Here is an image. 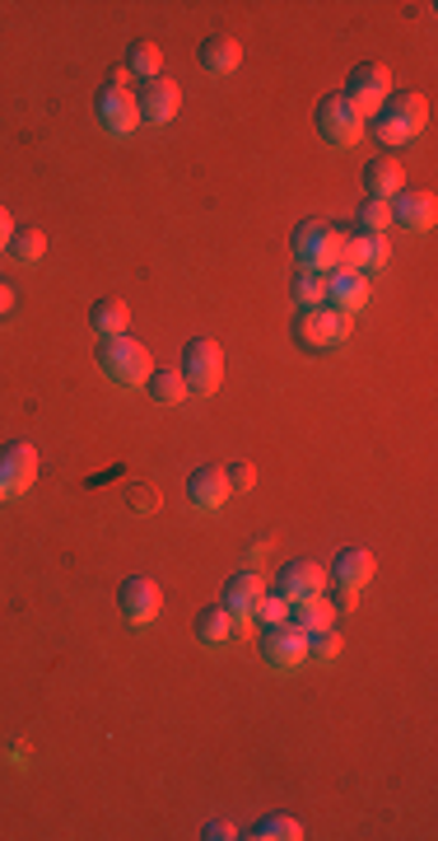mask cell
Instances as JSON below:
<instances>
[{
	"mask_svg": "<svg viewBox=\"0 0 438 841\" xmlns=\"http://www.w3.org/2000/svg\"><path fill=\"white\" fill-rule=\"evenodd\" d=\"M425 122H429V99H425V94H415V89H392V94H387V104L373 112V136L392 150V145H406L410 136H420Z\"/></svg>",
	"mask_w": 438,
	"mask_h": 841,
	"instance_id": "obj_1",
	"label": "cell"
},
{
	"mask_svg": "<svg viewBox=\"0 0 438 841\" xmlns=\"http://www.w3.org/2000/svg\"><path fill=\"white\" fill-rule=\"evenodd\" d=\"M350 337V319L336 314L331 304H313V309H298L294 319V342L313 351V356H331V351H341Z\"/></svg>",
	"mask_w": 438,
	"mask_h": 841,
	"instance_id": "obj_2",
	"label": "cell"
},
{
	"mask_svg": "<svg viewBox=\"0 0 438 841\" xmlns=\"http://www.w3.org/2000/svg\"><path fill=\"white\" fill-rule=\"evenodd\" d=\"M98 369L117 384V388H141L150 379V351L135 342V337H103L98 346Z\"/></svg>",
	"mask_w": 438,
	"mask_h": 841,
	"instance_id": "obj_3",
	"label": "cell"
},
{
	"mask_svg": "<svg viewBox=\"0 0 438 841\" xmlns=\"http://www.w3.org/2000/svg\"><path fill=\"white\" fill-rule=\"evenodd\" d=\"M341 234L327 220H304L294 229V258L304 271H336V252H341Z\"/></svg>",
	"mask_w": 438,
	"mask_h": 841,
	"instance_id": "obj_4",
	"label": "cell"
},
{
	"mask_svg": "<svg viewBox=\"0 0 438 841\" xmlns=\"http://www.w3.org/2000/svg\"><path fill=\"white\" fill-rule=\"evenodd\" d=\"M183 379H187V393L196 398H210L219 379H225V351L210 337H196L183 346Z\"/></svg>",
	"mask_w": 438,
	"mask_h": 841,
	"instance_id": "obj_5",
	"label": "cell"
},
{
	"mask_svg": "<svg viewBox=\"0 0 438 841\" xmlns=\"http://www.w3.org/2000/svg\"><path fill=\"white\" fill-rule=\"evenodd\" d=\"M364 117H360V108H354L346 94H327L322 104H317V136H322L327 145H336V150H346V145H354L364 136Z\"/></svg>",
	"mask_w": 438,
	"mask_h": 841,
	"instance_id": "obj_6",
	"label": "cell"
},
{
	"mask_svg": "<svg viewBox=\"0 0 438 841\" xmlns=\"http://www.w3.org/2000/svg\"><path fill=\"white\" fill-rule=\"evenodd\" d=\"M341 94H346V99H350L354 108H360V117L369 122V117L387 104V94H392V71H387L383 62H360V66L350 71V80H346Z\"/></svg>",
	"mask_w": 438,
	"mask_h": 841,
	"instance_id": "obj_7",
	"label": "cell"
},
{
	"mask_svg": "<svg viewBox=\"0 0 438 841\" xmlns=\"http://www.w3.org/2000/svg\"><path fill=\"white\" fill-rule=\"evenodd\" d=\"M262 659L271 669H298L308 659V632H298L289 617L271 622V627H262Z\"/></svg>",
	"mask_w": 438,
	"mask_h": 841,
	"instance_id": "obj_8",
	"label": "cell"
},
{
	"mask_svg": "<svg viewBox=\"0 0 438 841\" xmlns=\"http://www.w3.org/2000/svg\"><path fill=\"white\" fill-rule=\"evenodd\" d=\"M37 482V449L14 440L0 449V500H19Z\"/></svg>",
	"mask_w": 438,
	"mask_h": 841,
	"instance_id": "obj_9",
	"label": "cell"
},
{
	"mask_svg": "<svg viewBox=\"0 0 438 841\" xmlns=\"http://www.w3.org/2000/svg\"><path fill=\"white\" fill-rule=\"evenodd\" d=\"M94 117H98V127H103L108 136H131L135 127H141V108H135V94L112 89V85H103V89L94 94Z\"/></svg>",
	"mask_w": 438,
	"mask_h": 841,
	"instance_id": "obj_10",
	"label": "cell"
},
{
	"mask_svg": "<svg viewBox=\"0 0 438 841\" xmlns=\"http://www.w3.org/2000/svg\"><path fill=\"white\" fill-rule=\"evenodd\" d=\"M135 108H141V122L164 127L177 117V108H183V89H177L168 75H158V80H145V89L135 94Z\"/></svg>",
	"mask_w": 438,
	"mask_h": 841,
	"instance_id": "obj_11",
	"label": "cell"
},
{
	"mask_svg": "<svg viewBox=\"0 0 438 841\" xmlns=\"http://www.w3.org/2000/svg\"><path fill=\"white\" fill-rule=\"evenodd\" d=\"M117 603H122L127 622H135V627H150V622L158 617V608H164V594H158V584L150 575H131L122 584V594H117Z\"/></svg>",
	"mask_w": 438,
	"mask_h": 841,
	"instance_id": "obj_12",
	"label": "cell"
},
{
	"mask_svg": "<svg viewBox=\"0 0 438 841\" xmlns=\"http://www.w3.org/2000/svg\"><path fill=\"white\" fill-rule=\"evenodd\" d=\"M387 211H392V225H402V229H415V234L434 229V220H438V202H434V192H429V187H415V192H396V197L387 202Z\"/></svg>",
	"mask_w": 438,
	"mask_h": 841,
	"instance_id": "obj_13",
	"label": "cell"
},
{
	"mask_svg": "<svg viewBox=\"0 0 438 841\" xmlns=\"http://www.w3.org/2000/svg\"><path fill=\"white\" fill-rule=\"evenodd\" d=\"M327 304L336 314H360L369 304V277L364 271H327Z\"/></svg>",
	"mask_w": 438,
	"mask_h": 841,
	"instance_id": "obj_14",
	"label": "cell"
},
{
	"mask_svg": "<svg viewBox=\"0 0 438 841\" xmlns=\"http://www.w3.org/2000/svg\"><path fill=\"white\" fill-rule=\"evenodd\" d=\"M233 496V486H229V473L225 467H215V463H206V467H196V473L187 477V500L196 505V510H219Z\"/></svg>",
	"mask_w": 438,
	"mask_h": 841,
	"instance_id": "obj_15",
	"label": "cell"
},
{
	"mask_svg": "<svg viewBox=\"0 0 438 841\" xmlns=\"http://www.w3.org/2000/svg\"><path fill=\"white\" fill-rule=\"evenodd\" d=\"M327 584V571L313 561H294L281 571V580H275V594H281L285 603H304V599H317Z\"/></svg>",
	"mask_w": 438,
	"mask_h": 841,
	"instance_id": "obj_16",
	"label": "cell"
},
{
	"mask_svg": "<svg viewBox=\"0 0 438 841\" xmlns=\"http://www.w3.org/2000/svg\"><path fill=\"white\" fill-rule=\"evenodd\" d=\"M373 552H364V547H346V552H336V565H331V575H336V590L341 594H354V590H364V584L373 580Z\"/></svg>",
	"mask_w": 438,
	"mask_h": 841,
	"instance_id": "obj_17",
	"label": "cell"
},
{
	"mask_svg": "<svg viewBox=\"0 0 438 841\" xmlns=\"http://www.w3.org/2000/svg\"><path fill=\"white\" fill-rule=\"evenodd\" d=\"M364 192L373 202H392L396 192H406V173L396 160H369L364 164Z\"/></svg>",
	"mask_w": 438,
	"mask_h": 841,
	"instance_id": "obj_18",
	"label": "cell"
},
{
	"mask_svg": "<svg viewBox=\"0 0 438 841\" xmlns=\"http://www.w3.org/2000/svg\"><path fill=\"white\" fill-rule=\"evenodd\" d=\"M262 580H256L252 571H238L229 584H225V599H219V603H225V608L233 613V622H243V617H252V608H256V603H262Z\"/></svg>",
	"mask_w": 438,
	"mask_h": 841,
	"instance_id": "obj_19",
	"label": "cell"
},
{
	"mask_svg": "<svg viewBox=\"0 0 438 841\" xmlns=\"http://www.w3.org/2000/svg\"><path fill=\"white\" fill-rule=\"evenodd\" d=\"M238 62H243V47H238L233 37L215 33V37H206V43H201V66H206L210 75H233Z\"/></svg>",
	"mask_w": 438,
	"mask_h": 841,
	"instance_id": "obj_20",
	"label": "cell"
},
{
	"mask_svg": "<svg viewBox=\"0 0 438 841\" xmlns=\"http://www.w3.org/2000/svg\"><path fill=\"white\" fill-rule=\"evenodd\" d=\"M233 613L225 608V603H210V608H201L196 613V640L201 645H229V636H233Z\"/></svg>",
	"mask_w": 438,
	"mask_h": 841,
	"instance_id": "obj_21",
	"label": "cell"
},
{
	"mask_svg": "<svg viewBox=\"0 0 438 841\" xmlns=\"http://www.w3.org/2000/svg\"><path fill=\"white\" fill-rule=\"evenodd\" d=\"M331 617H336V603L331 599H322V594H317V599H304V603H289V622H294V627L298 632H327L331 627Z\"/></svg>",
	"mask_w": 438,
	"mask_h": 841,
	"instance_id": "obj_22",
	"label": "cell"
},
{
	"mask_svg": "<svg viewBox=\"0 0 438 841\" xmlns=\"http://www.w3.org/2000/svg\"><path fill=\"white\" fill-rule=\"evenodd\" d=\"M141 388H150V398H154L158 407H177V402L187 398L183 369H150V379H145Z\"/></svg>",
	"mask_w": 438,
	"mask_h": 841,
	"instance_id": "obj_23",
	"label": "cell"
},
{
	"mask_svg": "<svg viewBox=\"0 0 438 841\" xmlns=\"http://www.w3.org/2000/svg\"><path fill=\"white\" fill-rule=\"evenodd\" d=\"M289 295H294L298 309L327 304V271H304V267H298L294 281H289Z\"/></svg>",
	"mask_w": 438,
	"mask_h": 841,
	"instance_id": "obj_24",
	"label": "cell"
},
{
	"mask_svg": "<svg viewBox=\"0 0 438 841\" xmlns=\"http://www.w3.org/2000/svg\"><path fill=\"white\" fill-rule=\"evenodd\" d=\"M127 304L122 300H98L94 304V314H89V323H94V332H98V337H122V332H127Z\"/></svg>",
	"mask_w": 438,
	"mask_h": 841,
	"instance_id": "obj_25",
	"label": "cell"
},
{
	"mask_svg": "<svg viewBox=\"0 0 438 841\" xmlns=\"http://www.w3.org/2000/svg\"><path fill=\"white\" fill-rule=\"evenodd\" d=\"M256 841H298L304 837V823L289 813H266V818H256V828H252Z\"/></svg>",
	"mask_w": 438,
	"mask_h": 841,
	"instance_id": "obj_26",
	"label": "cell"
},
{
	"mask_svg": "<svg viewBox=\"0 0 438 841\" xmlns=\"http://www.w3.org/2000/svg\"><path fill=\"white\" fill-rule=\"evenodd\" d=\"M10 252L19 262H43V252H47V234L43 229H14V239H10Z\"/></svg>",
	"mask_w": 438,
	"mask_h": 841,
	"instance_id": "obj_27",
	"label": "cell"
},
{
	"mask_svg": "<svg viewBox=\"0 0 438 841\" xmlns=\"http://www.w3.org/2000/svg\"><path fill=\"white\" fill-rule=\"evenodd\" d=\"M127 71H135L141 80H158V71H164V52H158L154 43H135L131 56H127Z\"/></svg>",
	"mask_w": 438,
	"mask_h": 841,
	"instance_id": "obj_28",
	"label": "cell"
},
{
	"mask_svg": "<svg viewBox=\"0 0 438 841\" xmlns=\"http://www.w3.org/2000/svg\"><path fill=\"white\" fill-rule=\"evenodd\" d=\"M354 225H360V229H354V234H383L387 225H392V211H387V202H364L360 211H354Z\"/></svg>",
	"mask_w": 438,
	"mask_h": 841,
	"instance_id": "obj_29",
	"label": "cell"
},
{
	"mask_svg": "<svg viewBox=\"0 0 438 841\" xmlns=\"http://www.w3.org/2000/svg\"><path fill=\"white\" fill-rule=\"evenodd\" d=\"M341 636H336L331 627L327 632H313L308 636V659H317V664H336V659H341Z\"/></svg>",
	"mask_w": 438,
	"mask_h": 841,
	"instance_id": "obj_30",
	"label": "cell"
},
{
	"mask_svg": "<svg viewBox=\"0 0 438 841\" xmlns=\"http://www.w3.org/2000/svg\"><path fill=\"white\" fill-rule=\"evenodd\" d=\"M252 617H262V627H271V622H285L289 617V603L281 594H262V603L252 608Z\"/></svg>",
	"mask_w": 438,
	"mask_h": 841,
	"instance_id": "obj_31",
	"label": "cell"
},
{
	"mask_svg": "<svg viewBox=\"0 0 438 841\" xmlns=\"http://www.w3.org/2000/svg\"><path fill=\"white\" fill-rule=\"evenodd\" d=\"M131 510H135V515L158 510V492H154V486H131Z\"/></svg>",
	"mask_w": 438,
	"mask_h": 841,
	"instance_id": "obj_32",
	"label": "cell"
},
{
	"mask_svg": "<svg viewBox=\"0 0 438 841\" xmlns=\"http://www.w3.org/2000/svg\"><path fill=\"white\" fill-rule=\"evenodd\" d=\"M252 482H256V473H252L248 463H233V467H229V486H233V492H252Z\"/></svg>",
	"mask_w": 438,
	"mask_h": 841,
	"instance_id": "obj_33",
	"label": "cell"
},
{
	"mask_svg": "<svg viewBox=\"0 0 438 841\" xmlns=\"http://www.w3.org/2000/svg\"><path fill=\"white\" fill-rule=\"evenodd\" d=\"M10 239H14V220H10V211L0 206V248H10Z\"/></svg>",
	"mask_w": 438,
	"mask_h": 841,
	"instance_id": "obj_34",
	"label": "cell"
},
{
	"mask_svg": "<svg viewBox=\"0 0 438 841\" xmlns=\"http://www.w3.org/2000/svg\"><path fill=\"white\" fill-rule=\"evenodd\" d=\"M201 837H210V841H219V837H225V841H229V837H238V832H233V823H210Z\"/></svg>",
	"mask_w": 438,
	"mask_h": 841,
	"instance_id": "obj_35",
	"label": "cell"
},
{
	"mask_svg": "<svg viewBox=\"0 0 438 841\" xmlns=\"http://www.w3.org/2000/svg\"><path fill=\"white\" fill-rule=\"evenodd\" d=\"M10 309H14V290H10V285H0V319H6Z\"/></svg>",
	"mask_w": 438,
	"mask_h": 841,
	"instance_id": "obj_36",
	"label": "cell"
}]
</instances>
